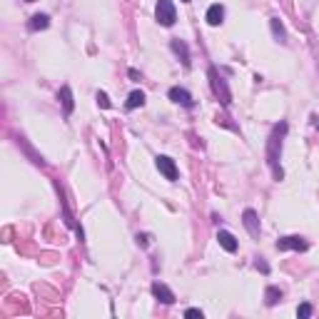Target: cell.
Segmentation results:
<instances>
[{
  "mask_svg": "<svg viewBox=\"0 0 319 319\" xmlns=\"http://www.w3.org/2000/svg\"><path fill=\"white\" fill-rule=\"evenodd\" d=\"M145 105V92L143 90H132L130 97H127V110H135V108H143Z\"/></svg>",
  "mask_w": 319,
  "mask_h": 319,
  "instance_id": "15",
  "label": "cell"
},
{
  "mask_svg": "<svg viewBox=\"0 0 319 319\" xmlns=\"http://www.w3.org/2000/svg\"><path fill=\"white\" fill-rule=\"evenodd\" d=\"M48 25H50V18H48L45 13H38V15H32V18H30V23H28L30 30H45Z\"/></svg>",
  "mask_w": 319,
  "mask_h": 319,
  "instance_id": "14",
  "label": "cell"
},
{
  "mask_svg": "<svg viewBox=\"0 0 319 319\" xmlns=\"http://www.w3.org/2000/svg\"><path fill=\"white\" fill-rule=\"evenodd\" d=\"M307 247H309V242H307L304 237H299V234H290V237H282V239H277V250H279V252H287V250L304 252Z\"/></svg>",
  "mask_w": 319,
  "mask_h": 319,
  "instance_id": "4",
  "label": "cell"
},
{
  "mask_svg": "<svg viewBox=\"0 0 319 319\" xmlns=\"http://www.w3.org/2000/svg\"><path fill=\"white\" fill-rule=\"evenodd\" d=\"M155 18H157V23H160V25H165V28L174 25V20H177V10H174L172 0H157Z\"/></svg>",
  "mask_w": 319,
  "mask_h": 319,
  "instance_id": "2",
  "label": "cell"
},
{
  "mask_svg": "<svg viewBox=\"0 0 319 319\" xmlns=\"http://www.w3.org/2000/svg\"><path fill=\"white\" fill-rule=\"evenodd\" d=\"M185 317H200V319H202V312H200V309H187V312H185Z\"/></svg>",
  "mask_w": 319,
  "mask_h": 319,
  "instance_id": "21",
  "label": "cell"
},
{
  "mask_svg": "<svg viewBox=\"0 0 319 319\" xmlns=\"http://www.w3.org/2000/svg\"><path fill=\"white\" fill-rule=\"evenodd\" d=\"M97 105H100V108H105V110L110 108V100H108V95H105V92H97Z\"/></svg>",
  "mask_w": 319,
  "mask_h": 319,
  "instance_id": "18",
  "label": "cell"
},
{
  "mask_svg": "<svg viewBox=\"0 0 319 319\" xmlns=\"http://www.w3.org/2000/svg\"><path fill=\"white\" fill-rule=\"evenodd\" d=\"M312 312H314V309H312V304H309V302H304V304H299V309H297V317H299V319H307V317H312Z\"/></svg>",
  "mask_w": 319,
  "mask_h": 319,
  "instance_id": "17",
  "label": "cell"
},
{
  "mask_svg": "<svg viewBox=\"0 0 319 319\" xmlns=\"http://www.w3.org/2000/svg\"><path fill=\"white\" fill-rule=\"evenodd\" d=\"M60 102H62V110H65V115H70L73 113V108H75V102H73V90L70 85H62L60 87Z\"/></svg>",
  "mask_w": 319,
  "mask_h": 319,
  "instance_id": "11",
  "label": "cell"
},
{
  "mask_svg": "<svg viewBox=\"0 0 319 319\" xmlns=\"http://www.w3.org/2000/svg\"><path fill=\"white\" fill-rule=\"evenodd\" d=\"M255 267H257V269H262L264 274H269V264H267V262L262 260V257H260V260H257V262H255Z\"/></svg>",
  "mask_w": 319,
  "mask_h": 319,
  "instance_id": "19",
  "label": "cell"
},
{
  "mask_svg": "<svg viewBox=\"0 0 319 319\" xmlns=\"http://www.w3.org/2000/svg\"><path fill=\"white\" fill-rule=\"evenodd\" d=\"M25 3H32V0H25Z\"/></svg>",
  "mask_w": 319,
  "mask_h": 319,
  "instance_id": "23",
  "label": "cell"
},
{
  "mask_svg": "<svg viewBox=\"0 0 319 319\" xmlns=\"http://www.w3.org/2000/svg\"><path fill=\"white\" fill-rule=\"evenodd\" d=\"M170 100L172 102H177V105H185V108H192L195 105V100H192V95L185 90V87H170Z\"/></svg>",
  "mask_w": 319,
  "mask_h": 319,
  "instance_id": "6",
  "label": "cell"
},
{
  "mask_svg": "<svg viewBox=\"0 0 319 319\" xmlns=\"http://www.w3.org/2000/svg\"><path fill=\"white\" fill-rule=\"evenodd\" d=\"M182 3H190V0H182Z\"/></svg>",
  "mask_w": 319,
  "mask_h": 319,
  "instance_id": "22",
  "label": "cell"
},
{
  "mask_svg": "<svg viewBox=\"0 0 319 319\" xmlns=\"http://www.w3.org/2000/svg\"><path fill=\"white\" fill-rule=\"evenodd\" d=\"M317 127H319V120H317Z\"/></svg>",
  "mask_w": 319,
  "mask_h": 319,
  "instance_id": "24",
  "label": "cell"
},
{
  "mask_svg": "<svg viewBox=\"0 0 319 319\" xmlns=\"http://www.w3.org/2000/svg\"><path fill=\"white\" fill-rule=\"evenodd\" d=\"M209 80H212V90H215V95L222 100V105L227 108L230 102H232V95H230V87L225 83V78L217 73V67H209Z\"/></svg>",
  "mask_w": 319,
  "mask_h": 319,
  "instance_id": "3",
  "label": "cell"
},
{
  "mask_svg": "<svg viewBox=\"0 0 319 319\" xmlns=\"http://www.w3.org/2000/svg\"><path fill=\"white\" fill-rule=\"evenodd\" d=\"M269 25H272V35L277 38V43H287V30H285V25H282L279 18H272Z\"/></svg>",
  "mask_w": 319,
  "mask_h": 319,
  "instance_id": "13",
  "label": "cell"
},
{
  "mask_svg": "<svg viewBox=\"0 0 319 319\" xmlns=\"http://www.w3.org/2000/svg\"><path fill=\"white\" fill-rule=\"evenodd\" d=\"M285 135H287V122H279L274 125L269 140H267V165L272 167V174L274 180H282L285 172L279 167V155H282V143H285Z\"/></svg>",
  "mask_w": 319,
  "mask_h": 319,
  "instance_id": "1",
  "label": "cell"
},
{
  "mask_svg": "<svg viewBox=\"0 0 319 319\" xmlns=\"http://www.w3.org/2000/svg\"><path fill=\"white\" fill-rule=\"evenodd\" d=\"M152 294L162 302V304H174V292L167 287V285H162V282H155L152 285Z\"/></svg>",
  "mask_w": 319,
  "mask_h": 319,
  "instance_id": "7",
  "label": "cell"
},
{
  "mask_svg": "<svg viewBox=\"0 0 319 319\" xmlns=\"http://www.w3.org/2000/svg\"><path fill=\"white\" fill-rule=\"evenodd\" d=\"M244 220V227H247V232L252 234V237H260V217H257V212L255 209H244V215H242Z\"/></svg>",
  "mask_w": 319,
  "mask_h": 319,
  "instance_id": "8",
  "label": "cell"
},
{
  "mask_svg": "<svg viewBox=\"0 0 319 319\" xmlns=\"http://www.w3.org/2000/svg\"><path fill=\"white\" fill-rule=\"evenodd\" d=\"M217 242H220V247H222V250H227V252H237V239H234L232 232L220 230V232H217Z\"/></svg>",
  "mask_w": 319,
  "mask_h": 319,
  "instance_id": "10",
  "label": "cell"
},
{
  "mask_svg": "<svg viewBox=\"0 0 319 319\" xmlns=\"http://www.w3.org/2000/svg\"><path fill=\"white\" fill-rule=\"evenodd\" d=\"M279 299H282V290H279V287H267V292H264V302H267V307H274Z\"/></svg>",
  "mask_w": 319,
  "mask_h": 319,
  "instance_id": "16",
  "label": "cell"
},
{
  "mask_svg": "<svg viewBox=\"0 0 319 319\" xmlns=\"http://www.w3.org/2000/svg\"><path fill=\"white\" fill-rule=\"evenodd\" d=\"M222 20H225V8H222L220 3L209 5V8H207V23H209L212 28H217V25H222Z\"/></svg>",
  "mask_w": 319,
  "mask_h": 319,
  "instance_id": "9",
  "label": "cell"
},
{
  "mask_svg": "<svg viewBox=\"0 0 319 319\" xmlns=\"http://www.w3.org/2000/svg\"><path fill=\"white\" fill-rule=\"evenodd\" d=\"M170 45H172V50H174V53L180 55V60H182V65H185V67H190V50H187V45H185V43H182L180 38H174V40L170 43Z\"/></svg>",
  "mask_w": 319,
  "mask_h": 319,
  "instance_id": "12",
  "label": "cell"
},
{
  "mask_svg": "<svg viewBox=\"0 0 319 319\" xmlns=\"http://www.w3.org/2000/svg\"><path fill=\"white\" fill-rule=\"evenodd\" d=\"M155 165H157V170L165 174V180H170L174 182L177 180V165H174L172 157H167V155H160L157 160H155Z\"/></svg>",
  "mask_w": 319,
  "mask_h": 319,
  "instance_id": "5",
  "label": "cell"
},
{
  "mask_svg": "<svg viewBox=\"0 0 319 319\" xmlns=\"http://www.w3.org/2000/svg\"><path fill=\"white\" fill-rule=\"evenodd\" d=\"M137 244L147 247V244H150V234H137Z\"/></svg>",
  "mask_w": 319,
  "mask_h": 319,
  "instance_id": "20",
  "label": "cell"
}]
</instances>
